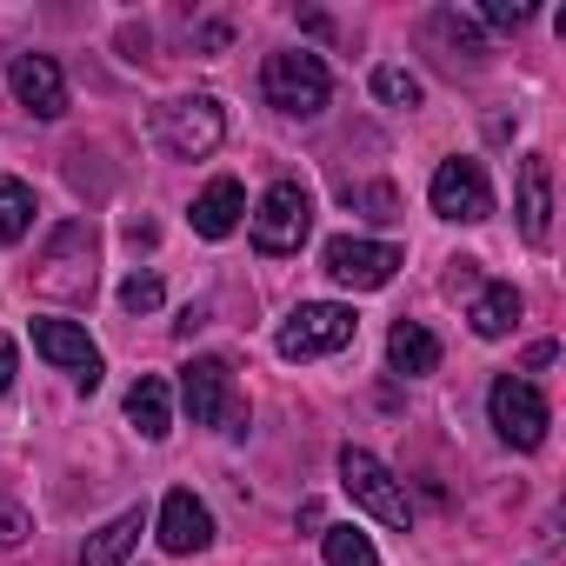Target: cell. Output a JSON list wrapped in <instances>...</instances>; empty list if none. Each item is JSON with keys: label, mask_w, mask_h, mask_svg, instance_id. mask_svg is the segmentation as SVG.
I'll use <instances>...</instances> for the list:
<instances>
[{"label": "cell", "mask_w": 566, "mask_h": 566, "mask_svg": "<svg viewBox=\"0 0 566 566\" xmlns=\"http://www.w3.org/2000/svg\"><path fill=\"white\" fill-rule=\"evenodd\" d=\"M260 87H266V101H273L280 114H294V120H314V114H327V101H334V74H327V61L307 54V48L266 54Z\"/></svg>", "instance_id": "obj_1"}, {"label": "cell", "mask_w": 566, "mask_h": 566, "mask_svg": "<svg viewBox=\"0 0 566 566\" xmlns=\"http://www.w3.org/2000/svg\"><path fill=\"white\" fill-rule=\"evenodd\" d=\"M340 486L380 520V526H394V533H407L413 526V500H407V486L387 473V460H374L367 447H340Z\"/></svg>", "instance_id": "obj_2"}, {"label": "cell", "mask_w": 566, "mask_h": 566, "mask_svg": "<svg viewBox=\"0 0 566 566\" xmlns=\"http://www.w3.org/2000/svg\"><path fill=\"white\" fill-rule=\"evenodd\" d=\"M307 227H314V193L301 180H273L260 193V207H253V247L260 253H273V260L280 253H301Z\"/></svg>", "instance_id": "obj_3"}, {"label": "cell", "mask_w": 566, "mask_h": 566, "mask_svg": "<svg viewBox=\"0 0 566 566\" xmlns=\"http://www.w3.org/2000/svg\"><path fill=\"white\" fill-rule=\"evenodd\" d=\"M154 134H160V147H167L174 160H207V154L227 140V114H220V101H207V94L167 101V107L154 114Z\"/></svg>", "instance_id": "obj_4"}, {"label": "cell", "mask_w": 566, "mask_h": 566, "mask_svg": "<svg viewBox=\"0 0 566 566\" xmlns=\"http://www.w3.org/2000/svg\"><path fill=\"white\" fill-rule=\"evenodd\" d=\"M180 400H187L193 427L247 433V400L233 394V367H227V360H193V367L180 374Z\"/></svg>", "instance_id": "obj_5"}, {"label": "cell", "mask_w": 566, "mask_h": 566, "mask_svg": "<svg viewBox=\"0 0 566 566\" xmlns=\"http://www.w3.org/2000/svg\"><path fill=\"white\" fill-rule=\"evenodd\" d=\"M354 334H360L354 307L307 301V307H294L287 327H280V360H321V354H340V347H354Z\"/></svg>", "instance_id": "obj_6"}, {"label": "cell", "mask_w": 566, "mask_h": 566, "mask_svg": "<svg viewBox=\"0 0 566 566\" xmlns=\"http://www.w3.org/2000/svg\"><path fill=\"white\" fill-rule=\"evenodd\" d=\"M34 287L41 294H61V301H87L94 294V227H61L54 233V247H48V260H41V273H34Z\"/></svg>", "instance_id": "obj_7"}, {"label": "cell", "mask_w": 566, "mask_h": 566, "mask_svg": "<svg viewBox=\"0 0 566 566\" xmlns=\"http://www.w3.org/2000/svg\"><path fill=\"white\" fill-rule=\"evenodd\" d=\"M427 200H433V213L440 220H486L493 213V180H486V167L480 160H467V154H453V160H440V174H433V187H427Z\"/></svg>", "instance_id": "obj_8"}, {"label": "cell", "mask_w": 566, "mask_h": 566, "mask_svg": "<svg viewBox=\"0 0 566 566\" xmlns=\"http://www.w3.org/2000/svg\"><path fill=\"white\" fill-rule=\"evenodd\" d=\"M486 413H493L500 440H506V447H520V453H533V447L546 440V400H539V387H533V380L500 374V380H493V394H486Z\"/></svg>", "instance_id": "obj_9"}, {"label": "cell", "mask_w": 566, "mask_h": 566, "mask_svg": "<svg viewBox=\"0 0 566 566\" xmlns=\"http://www.w3.org/2000/svg\"><path fill=\"white\" fill-rule=\"evenodd\" d=\"M327 273L340 280V287H354V294H374V287H387V280L407 266L400 260V247H387V240H354V233H340V240H327Z\"/></svg>", "instance_id": "obj_10"}, {"label": "cell", "mask_w": 566, "mask_h": 566, "mask_svg": "<svg viewBox=\"0 0 566 566\" xmlns=\"http://www.w3.org/2000/svg\"><path fill=\"white\" fill-rule=\"evenodd\" d=\"M34 347H41L61 374H74L87 394L101 387V347L87 340V327H74V321H34Z\"/></svg>", "instance_id": "obj_11"}, {"label": "cell", "mask_w": 566, "mask_h": 566, "mask_svg": "<svg viewBox=\"0 0 566 566\" xmlns=\"http://www.w3.org/2000/svg\"><path fill=\"white\" fill-rule=\"evenodd\" d=\"M8 87H14V101H21L28 114H41V120H61V114H67V81H61V67H54L48 54H14Z\"/></svg>", "instance_id": "obj_12"}, {"label": "cell", "mask_w": 566, "mask_h": 566, "mask_svg": "<svg viewBox=\"0 0 566 566\" xmlns=\"http://www.w3.org/2000/svg\"><path fill=\"white\" fill-rule=\"evenodd\" d=\"M167 553H207L213 546V513L187 493V486H174L167 500H160V533H154Z\"/></svg>", "instance_id": "obj_13"}, {"label": "cell", "mask_w": 566, "mask_h": 566, "mask_svg": "<svg viewBox=\"0 0 566 566\" xmlns=\"http://www.w3.org/2000/svg\"><path fill=\"white\" fill-rule=\"evenodd\" d=\"M520 233H526L533 247L553 240V167H546L539 154L520 160Z\"/></svg>", "instance_id": "obj_14"}, {"label": "cell", "mask_w": 566, "mask_h": 566, "mask_svg": "<svg viewBox=\"0 0 566 566\" xmlns=\"http://www.w3.org/2000/svg\"><path fill=\"white\" fill-rule=\"evenodd\" d=\"M127 420L140 427V440H167L174 433V394H167L160 374H140L127 387Z\"/></svg>", "instance_id": "obj_15"}, {"label": "cell", "mask_w": 566, "mask_h": 566, "mask_svg": "<svg viewBox=\"0 0 566 566\" xmlns=\"http://www.w3.org/2000/svg\"><path fill=\"white\" fill-rule=\"evenodd\" d=\"M240 213H247L240 180H213V187L193 200V233H200V240H227V233L240 227Z\"/></svg>", "instance_id": "obj_16"}, {"label": "cell", "mask_w": 566, "mask_h": 566, "mask_svg": "<svg viewBox=\"0 0 566 566\" xmlns=\"http://www.w3.org/2000/svg\"><path fill=\"white\" fill-rule=\"evenodd\" d=\"M140 533H147V513L140 506H127V513H114L87 546H81V566H120L134 546H140Z\"/></svg>", "instance_id": "obj_17"}, {"label": "cell", "mask_w": 566, "mask_h": 566, "mask_svg": "<svg viewBox=\"0 0 566 566\" xmlns=\"http://www.w3.org/2000/svg\"><path fill=\"white\" fill-rule=\"evenodd\" d=\"M473 334L480 340H506L513 327H520V287L513 280H493V287H480V301H473Z\"/></svg>", "instance_id": "obj_18"}, {"label": "cell", "mask_w": 566, "mask_h": 566, "mask_svg": "<svg viewBox=\"0 0 566 566\" xmlns=\"http://www.w3.org/2000/svg\"><path fill=\"white\" fill-rule=\"evenodd\" d=\"M387 360H394V374H433L440 367V340L420 327V321H394V334H387Z\"/></svg>", "instance_id": "obj_19"}, {"label": "cell", "mask_w": 566, "mask_h": 566, "mask_svg": "<svg viewBox=\"0 0 566 566\" xmlns=\"http://www.w3.org/2000/svg\"><path fill=\"white\" fill-rule=\"evenodd\" d=\"M427 34L447 48V61H453V67H460V61H467V67H480V54H486V48H480V34H473V21H460L453 8H440V14L427 21Z\"/></svg>", "instance_id": "obj_20"}, {"label": "cell", "mask_w": 566, "mask_h": 566, "mask_svg": "<svg viewBox=\"0 0 566 566\" xmlns=\"http://www.w3.org/2000/svg\"><path fill=\"white\" fill-rule=\"evenodd\" d=\"M28 227H34V193L21 180H0V247L28 240Z\"/></svg>", "instance_id": "obj_21"}, {"label": "cell", "mask_w": 566, "mask_h": 566, "mask_svg": "<svg viewBox=\"0 0 566 566\" xmlns=\"http://www.w3.org/2000/svg\"><path fill=\"white\" fill-rule=\"evenodd\" d=\"M327 566H380V553L360 526H327Z\"/></svg>", "instance_id": "obj_22"}, {"label": "cell", "mask_w": 566, "mask_h": 566, "mask_svg": "<svg viewBox=\"0 0 566 566\" xmlns=\"http://www.w3.org/2000/svg\"><path fill=\"white\" fill-rule=\"evenodd\" d=\"M340 200H347V207H367V220H394V213H400V193H394L387 180H374V187H354V180H347Z\"/></svg>", "instance_id": "obj_23"}, {"label": "cell", "mask_w": 566, "mask_h": 566, "mask_svg": "<svg viewBox=\"0 0 566 566\" xmlns=\"http://www.w3.org/2000/svg\"><path fill=\"white\" fill-rule=\"evenodd\" d=\"M374 94H380L387 107H420V81H413L407 67H374Z\"/></svg>", "instance_id": "obj_24"}, {"label": "cell", "mask_w": 566, "mask_h": 566, "mask_svg": "<svg viewBox=\"0 0 566 566\" xmlns=\"http://www.w3.org/2000/svg\"><path fill=\"white\" fill-rule=\"evenodd\" d=\"M120 307L127 314H154L160 307V273H127L120 280Z\"/></svg>", "instance_id": "obj_25"}, {"label": "cell", "mask_w": 566, "mask_h": 566, "mask_svg": "<svg viewBox=\"0 0 566 566\" xmlns=\"http://www.w3.org/2000/svg\"><path fill=\"white\" fill-rule=\"evenodd\" d=\"M486 21H493V28H526V21H533V8H526V0H493Z\"/></svg>", "instance_id": "obj_26"}, {"label": "cell", "mask_w": 566, "mask_h": 566, "mask_svg": "<svg viewBox=\"0 0 566 566\" xmlns=\"http://www.w3.org/2000/svg\"><path fill=\"white\" fill-rule=\"evenodd\" d=\"M21 533H28V520L8 506V513H0V546H21Z\"/></svg>", "instance_id": "obj_27"}, {"label": "cell", "mask_w": 566, "mask_h": 566, "mask_svg": "<svg viewBox=\"0 0 566 566\" xmlns=\"http://www.w3.org/2000/svg\"><path fill=\"white\" fill-rule=\"evenodd\" d=\"M8 380H14V340L0 334V387H8Z\"/></svg>", "instance_id": "obj_28"}]
</instances>
